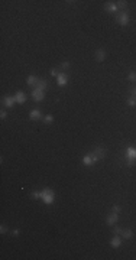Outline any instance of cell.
<instances>
[{
  "instance_id": "obj_24",
  "label": "cell",
  "mask_w": 136,
  "mask_h": 260,
  "mask_svg": "<svg viewBox=\"0 0 136 260\" xmlns=\"http://www.w3.org/2000/svg\"><path fill=\"white\" fill-rule=\"evenodd\" d=\"M129 94H130V97H136V84H133L129 88Z\"/></svg>"
},
{
  "instance_id": "obj_23",
  "label": "cell",
  "mask_w": 136,
  "mask_h": 260,
  "mask_svg": "<svg viewBox=\"0 0 136 260\" xmlns=\"http://www.w3.org/2000/svg\"><path fill=\"white\" fill-rule=\"evenodd\" d=\"M128 106H129V107H135L136 106V97H129V98H128Z\"/></svg>"
},
{
  "instance_id": "obj_29",
  "label": "cell",
  "mask_w": 136,
  "mask_h": 260,
  "mask_svg": "<svg viewBox=\"0 0 136 260\" xmlns=\"http://www.w3.org/2000/svg\"><path fill=\"white\" fill-rule=\"evenodd\" d=\"M0 233H2V234H6V233H7V227H6V225H2V227H0Z\"/></svg>"
},
{
  "instance_id": "obj_8",
  "label": "cell",
  "mask_w": 136,
  "mask_h": 260,
  "mask_svg": "<svg viewBox=\"0 0 136 260\" xmlns=\"http://www.w3.org/2000/svg\"><path fill=\"white\" fill-rule=\"evenodd\" d=\"M57 84L59 87H65L68 84V75L65 72H59V75L57 77Z\"/></svg>"
},
{
  "instance_id": "obj_27",
  "label": "cell",
  "mask_w": 136,
  "mask_h": 260,
  "mask_svg": "<svg viewBox=\"0 0 136 260\" xmlns=\"http://www.w3.org/2000/svg\"><path fill=\"white\" fill-rule=\"evenodd\" d=\"M120 205H117V204H115V205H113V208H112V211H115V212H117V214H119V212H120Z\"/></svg>"
},
{
  "instance_id": "obj_30",
  "label": "cell",
  "mask_w": 136,
  "mask_h": 260,
  "mask_svg": "<svg viewBox=\"0 0 136 260\" xmlns=\"http://www.w3.org/2000/svg\"><path fill=\"white\" fill-rule=\"evenodd\" d=\"M6 116H7L6 110H2V113H0V117H2V119H6Z\"/></svg>"
},
{
  "instance_id": "obj_12",
  "label": "cell",
  "mask_w": 136,
  "mask_h": 260,
  "mask_svg": "<svg viewBox=\"0 0 136 260\" xmlns=\"http://www.w3.org/2000/svg\"><path fill=\"white\" fill-rule=\"evenodd\" d=\"M14 100H16V103H19V104H23L26 101V94L23 93V91H16Z\"/></svg>"
},
{
  "instance_id": "obj_7",
  "label": "cell",
  "mask_w": 136,
  "mask_h": 260,
  "mask_svg": "<svg viewBox=\"0 0 136 260\" xmlns=\"http://www.w3.org/2000/svg\"><path fill=\"white\" fill-rule=\"evenodd\" d=\"M117 221H119V214L115 212V211H112L107 215V218H106V223H107L109 227H113L115 224H117Z\"/></svg>"
},
{
  "instance_id": "obj_6",
  "label": "cell",
  "mask_w": 136,
  "mask_h": 260,
  "mask_svg": "<svg viewBox=\"0 0 136 260\" xmlns=\"http://www.w3.org/2000/svg\"><path fill=\"white\" fill-rule=\"evenodd\" d=\"M14 103H16V100H14V95H5V97L2 98V104H3V107L12 108L14 106Z\"/></svg>"
},
{
  "instance_id": "obj_26",
  "label": "cell",
  "mask_w": 136,
  "mask_h": 260,
  "mask_svg": "<svg viewBox=\"0 0 136 260\" xmlns=\"http://www.w3.org/2000/svg\"><path fill=\"white\" fill-rule=\"evenodd\" d=\"M113 234H122V228L119 225H116L115 228H113Z\"/></svg>"
},
{
  "instance_id": "obj_28",
  "label": "cell",
  "mask_w": 136,
  "mask_h": 260,
  "mask_svg": "<svg viewBox=\"0 0 136 260\" xmlns=\"http://www.w3.org/2000/svg\"><path fill=\"white\" fill-rule=\"evenodd\" d=\"M19 234H21V230H19V228H14V230L12 231V236H13V237H17Z\"/></svg>"
},
{
  "instance_id": "obj_22",
  "label": "cell",
  "mask_w": 136,
  "mask_h": 260,
  "mask_svg": "<svg viewBox=\"0 0 136 260\" xmlns=\"http://www.w3.org/2000/svg\"><path fill=\"white\" fill-rule=\"evenodd\" d=\"M59 72H62L59 68H51V70H49V74L52 75V77H58V75H59Z\"/></svg>"
},
{
  "instance_id": "obj_4",
  "label": "cell",
  "mask_w": 136,
  "mask_h": 260,
  "mask_svg": "<svg viewBox=\"0 0 136 260\" xmlns=\"http://www.w3.org/2000/svg\"><path fill=\"white\" fill-rule=\"evenodd\" d=\"M90 156H91V159H93V162L96 163V162H99L100 159L106 158V149L101 147V146H97L93 152H90Z\"/></svg>"
},
{
  "instance_id": "obj_14",
  "label": "cell",
  "mask_w": 136,
  "mask_h": 260,
  "mask_svg": "<svg viewBox=\"0 0 136 260\" xmlns=\"http://www.w3.org/2000/svg\"><path fill=\"white\" fill-rule=\"evenodd\" d=\"M120 244H122V238L119 237L117 234H115V236L112 237V240H110V246L115 247V249H117V247H120Z\"/></svg>"
},
{
  "instance_id": "obj_5",
  "label": "cell",
  "mask_w": 136,
  "mask_h": 260,
  "mask_svg": "<svg viewBox=\"0 0 136 260\" xmlns=\"http://www.w3.org/2000/svg\"><path fill=\"white\" fill-rule=\"evenodd\" d=\"M30 95H32V100L36 101V103L45 100V91H43V90H39V88H35Z\"/></svg>"
},
{
  "instance_id": "obj_19",
  "label": "cell",
  "mask_w": 136,
  "mask_h": 260,
  "mask_svg": "<svg viewBox=\"0 0 136 260\" xmlns=\"http://www.w3.org/2000/svg\"><path fill=\"white\" fill-rule=\"evenodd\" d=\"M68 68H70V61H64V62H61V65H59V70L62 72L67 71Z\"/></svg>"
},
{
  "instance_id": "obj_25",
  "label": "cell",
  "mask_w": 136,
  "mask_h": 260,
  "mask_svg": "<svg viewBox=\"0 0 136 260\" xmlns=\"http://www.w3.org/2000/svg\"><path fill=\"white\" fill-rule=\"evenodd\" d=\"M30 197H32L33 200H41V192H39V191H33V192L30 194Z\"/></svg>"
},
{
  "instance_id": "obj_1",
  "label": "cell",
  "mask_w": 136,
  "mask_h": 260,
  "mask_svg": "<svg viewBox=\"0 0 136 260\" xmlns=\"http://www.w3.org/2000/svg\"><path fill=\"white\" fill-rule=\"evenodd\" d=\"M41 200L43 201V204L51 205V204H54V201H55V192L51 188H43L42 191H41Z\"/></svg>"
},
{
  "instance_id": "obj_11",
  "label": "cell",
  "mask_w": 136,
  "mask_h": 260,
  "mask_svg": "<svg viewBox=\"0 0 136 260\" xmlns=\"http://www.w3.org/2000/svg\"><path fill=\"white\" fill-rule=\"evenodd\" d=\"M49 87V81L46 78H39V81H38V84H36V88H39V90H46Z\"/></svg>"
},
{
  "instance_id": "obj_10",
  "label": "cell",
  "mask_w": 136,
  "mask_h": 260,
  "mask_svg": "<svg viewBox=\"0 0 136 260\" xmlns=\"http://www.w3.org/2000/svg\"><path fill=\"white\" fill-rule=\"evenodd\" d=\"M96 61L97 62H104L106 61V51L103 48H99L96 51Z\"/></svg>"
},
{
  "instance_id": "obj_17",
  "label": "cell",
  "mask_w": 136,
  "mask_h": 260,
  "mask_svg": "<svg viewBox=\"0 0 136 260\" xmlns=\"http://www.w3.org/2000/svg\"><path fill=\"white\" fill-rule=\"evenodd\" d=\"M83 163H84V166H93L94 162H93V159H91V156H90V153L83 158Z\"/></svg>"
},
{
  "instance_id": "obj_20",
  "label": "cell",
  "mask_w": 136,
  "mask_h": 260,
  "mask_svg": "<svg viewBox=\"0 0 136 260\" xmlns=\"http://www.w3.org/2000/svg\"><path fill=\"white\" fill-rule=\"evenodd\" d=\"M128 79L130 82H136V71H129L128 74Z\"/></svg>"
},
{
  "instance_id": "obj_15",
  "label": "cell",
  "mask_w": 136,
  "mask_h": 260,
  "mask_svg": "<svg viewBox=\"0 0 136 260\" xmlns=\"http://www.w3.org/2000/svg\"><path fill=\"white\" fill-rule=\"evenodd\" d=\"M38 81H39V78H36L35 75H29L28 79H26V84H28L30 88H32V87H35V88H36V84H38Z\"/></svg>"
},
{
  "instance_id": "obj_13",
  "label": "cell",
  "mask_w": 136,
  "mask_h": 260,
  "mask_svg": "<svg viewBox=\"0 0 136 260\" xmlns=\"http://www.w3.org/2000/svg\"><path fill=\"white\" fill-rule=\"evenodd\" d=\"M29 117H30L32 120H39V119H43L42 113H41V110H38V108H35V110H30V111H29Z\"/></svg>"
},
{
  "instance_id": "obj_9",
  "label": "cell",
  "mask_w": 136,
  "mask_h": 260,
  "mask_svg": "<svg viewBox=\"0 0 136 260\" xmlns=\"http://www.w3.org/2000/svg\"><path fill=\"white\" fill-rule=\"evenodd\" d=\"M104 10H106V12H109V13H113V14H115L116 12H119L117 5H116V3H113V2H106V3H104Z\"/></svg>"
},
{
  "instance_id": "obj_21",
  "label": "cell",
  "mask_w": 136,
  "mask_h": 260,
  "mask_svg": "<svg viewBox=\"0 0 136 260\" xmlns=\"http://www.w3.org/2000/svg\"><path fill=\"white\" fill-rule=\"evenodd\" d=\"M42 120H43V123H46V124H49V123H52V122H54V116H52V114H46V116H45V117H43V119H42Z\"/></svg>"
},
{
  "instance_id": "obj_16",
  "label": "cell",
  "mask_w": 136,
  "mask_h": 260,
  "mask_svg": "<svg viewBox=\"0 0 136 260\" xmlns=\"http://www.w3.org/2000/svg\"><path fill=\"white\" fill-rule=\"evenodd\" d=\"M122 237L125 238V240H129V238L133 237V231L130 230V228H126V230H122Z\"/></svg>"
},
{
  "instance_id": "obj_18",
  "label": "cell",
  "mask_w": 136,
  "mask_h": 260,
  "mask_svg": "<svg viewBox=\"0 0 136 260\" xmlns=\"http://www.w3.org/2000/svg\"><path fill=\"white\" fill-rule=\"evenodd\" d=\"M116 5H117V9H119L120 12H123V10H126V7H128V2L120 0V2H116Z\"/></svg>"
},
{
  "instance_id": "obj_2",
  "label": "cell",
  "mask_w": 136,
  "mask_h": 260,
  "mask_svg": "<svg viewBox=\"0 0 136 260\" xmlns=\"http://www.w3.org/2000/svg\"><path fill=\"white\" fill-rule=\"evenodd\" d=\"M125 158H126V165L129 166V168H132L136 162V147L129 146V147L125 150Z\"/></svg>"
},
{
  "instance_id": "obj_3",
  "label": "cell",
  "mask_w": 136,
  "mask_h": 260,
  "mask_svg": "<svg viewBox=\"0 0 136 260\" xmlns=\"http://www.w3.org/2000/svg\"><path fill=\"white\" fill-rule=\"evenodd\" d=\"M116 22L120 25V26H128L129 25V12L128 10H123V12H119L117 14H115Z\"/></svg>"
}]
</instances>
